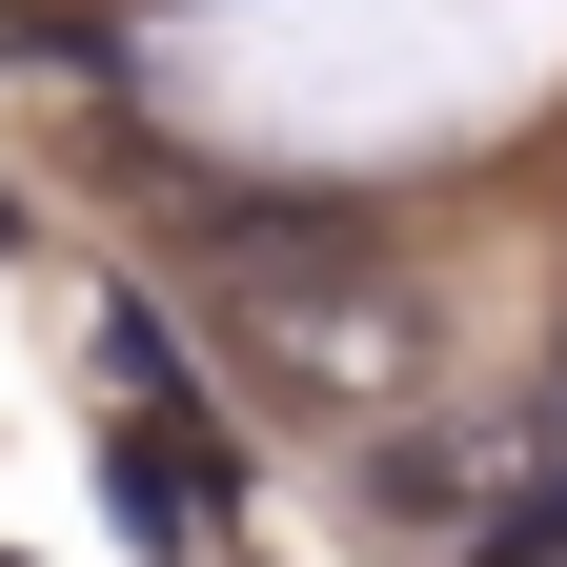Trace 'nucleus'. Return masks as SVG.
Masks as SVG:
<instances>
[{
    "label": "nucleus",
    "mask_w": 567,
    "mask_h": 567,
    "mask_svg": "<svg viewBox=\"0 0 567 567\" xmlns=\"http://www.w3.org/2000/svg\"><path fill=\"white\" fill-rule=\"evenodd\" d=\"M224 486H244L224 425H122V446H102V527L183 567V547H224Z\"/></svg>",
    "instance_id": "1"
}]
</instances>
